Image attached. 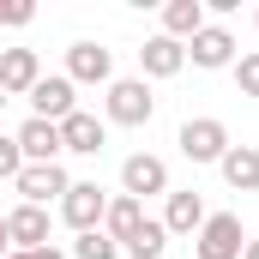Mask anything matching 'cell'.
<instances>
[{
    "label": "cell",
    "mask_w": 259,
    "mask_h": 259,
    "mask_svg": "<svg viewBox=\"0 0 259 259\" xmlns=\"http://www.w3.org/2000/svg\"><path fill=\"white\" fill-rule=\"evenodd\" d=\"M12 253V235H6V217H0V259Z\"/></svg>",
    "instance_id": "25"
},
{
    "label": "cell",
    "mask_w": 259,
    "mask_h": 259,
    "mask_svg": "<svg viewBox=\"0 0 259 259\" xmlns=\"http://www.w3.org/2000/svg\"><path fill=\"white\" fill-rule=\"evenodd\" d=\"M72 259H121V247H115L103 229H91V235H78V241H72Z\"/></svg>",
    "instance_id": "20"
},
{
    "label": "cell",
    "mask_w": 259,
    "mask_h": 259,
    "mask_svg": "<svg viewBox=\"0 0 259 259\" xmlns=\"http://www.w3.org/2000/svg\"><path fill=\"white\" fill-rule=\"evenodd\" d=\"M217 169H223V181H229L235 193H253V187H259V151H253V145H229Z\"/></svg>",
    "instance_id": "18"
},
{
    "label": "cell",
    "mask_w": 259,
    "mask_h": 259,
    "mask_svg": "<svg viewBox=\"0 0 259 259\" xmlns=\"http://www.w3.org/2000/svg\"><path fill=\"white\" fill-rule=\"evenodd\" d=\"M36 78H42L36 49H0V91H6V97H30Z\"/></svg>",
    "instance_id": "12"
},
{
    "label": "cell",
    "mask_w": 259,
    "mask_h": 259,
    "mask_svg": "<svg viewBox=\"0 0 259 259\" xmlns=\"http://www.w3.org/2000/svg\"><path fill=\"white\" fill-rule=\"evenodd\" d=\"M6 259H66L61 247H36V253H6Z\"/></svg>",
    "instance_id": "24"
},
{
    "label": "cell",
    "mask_w": 259,
    "mask_h": 259,
    "mask_svg": "<svg viewBox=\"0 0 259 259\" xmlns=\"http://www.w3.org/2000/svg\"><path fill=\"white\" fill-rule=\"evenodd\" d=\"M253 24H259V18H253Z\"/></svg>",
    "instance_id": "27"
},
{
    "label": "cell",
    "mask_w": 259,
    "mask_h": 259,
    "mask_svg": "<svg viewBox=\"0 0 259 259\" xmlns=\"http://www.w3.org/2000/svg\"><path fill=\"white\" fill-rule=\"evenodd\" d=\"M205 217H211V211H205V199L187 187V193H169V205H163V217H157V223H163L169 235H199V229H205Z\"/></svg>",
    "instance_id": "14"
},
{
    "label": "cell",
    "mask_w": 259,
    "mask_h": 259,
    "mask_svg": "<svg viewBox=\"0 0 259 259\" xmlns=\"http://www.w3.org/2000/svg\"><path fill=\"white\" fill-rule=\"evenodd\" d=\"M30 18H36L30 0H6V6H0V24H30Z\"/></svg>",
    "instance_id": "23"
},
{
    "label": "cell",
    "mask_w": 259,
    "mask_h": 259,
    "mask_svg": "<svg viewBox=\"0 0 259 259\" xmlns=\"http://www.w3.org/2000/svg\"><path fill=\"white\" fill-rule=\"evenodd\" d=\"M103 145H109V127H103L91 109H72V115L61 121V151H72V157H97Z\"/></svg>",
    "instance_id": "10"
},
{
    "label": "cell",
    "mask_w": 259,
    "mask_h": 259,
    "mask_svg": "<svg viewBox=\"0 0 259 259\" xmlns=\"http://www.w3.org/2000/svg\"><path fill=\"white\" fill-rule=\"evenodd\" d=\"M181 66H187V49H181L175 36H151V42L139 49V72H145V78H175Z\"/></svg>",
    "instance_id": "15"
},
{
    "label": "cell",
    "mask_w": 259,
    "mask_h": 259,
    "mask_svg": "<svg viewBox=\"0 0 259 259\" xmlns=\"http://www.w3.org/2000/svg\"><path fill=\"white\" fill-rule=\"evenodd\" d=\"M235 91H241V97H259V49L235 61Z\"/></svg>",
    "instance_id": "21"
},
{
    "label": "cell",
    "mask_w": 259,
    "mask_h": 259,
    "mask_svg": "<svg viewBox=\"0 0 259 259\" xmlns=\"http://www.w3.org/2000/svg\"><path fill=\"white\" fill-rule=\"evenodd\" d=\"M187 61L199 72H217V66H235V36L223 30V24H205L193 42H187Z\"/></svg>",
    "instance_id": "11"
},
{
    "label": "cell",
    "mask_w": 259,
    "mask_h": 259,
    "mask_svg": "<svg viewBox=\"0 0 259 259\" xmlns=\"http://www.w3.org/2000/svg\"><path fill=\"white\" fill-rule=\"evenodd\" d=\"M72 91H78V84H72L66 72H42V78L30 84V109H36V121H55V127H61L66 115L78 109V97H72Z\"/></svg>",
    "instance_id": "5"
},
{
    "label": "cell",
    "mask_w": 259,
    "mask_h": 259,
    "mask_svg": "<svg viewBox=\"0 0 259 259\" xmlns=\"http://www.w3.org/2000/svg\"><path fill=\"white\" fill-rule=\"evenodd\" d=\"M121 193L139 199V205H145L151 193H169V163H163V157H151V151L127 157V163H121Z\"/></svg>",
    "instance_id": "6"
},
{
    "label": "cell",
    "mask_w": 259,
    "mask_h": 259,
    "mask_svg": "<svg viewBox=\"0 0 259 259\" xmlns=\"http://www.w3.org/2000/svg\"><path fill=\"white\" fill-rule=\"evenodd\" d=\"M205 30V0H169L163 6V36H175L181 49Z\"/></svg>",
    "instance_id": "16"
},
{
    "label": "cell",
    "mask_w": 259,
    "mask_h": 259,
    "mask_svg": "<svg viewBox=\"0 0 259 259\" xmlns=\"http://www.w3.org/2000/svg\"><path fill=\"white\" fill-rule=\"evenodd\" d=\"M163 247H169V229H163L157 217H145V229H139L133 241H121V253H127V259H163Z\"/></svg>",
    "instance_id": "19"
},
{
    "label": "cell",
    "mask_w": 259,
    "mask_h": 259,
    "mask_svg": "<svg viewBox=\"0 0 259 259\" xmlns=\"http://www.w3.org/2000/svg\"><path fill=\"white\" fill-rule=\"evenodd\" d=\"M12 139H18L24 163H61V127H55V121H36V115H30Z\"/></svg>",
    "instance_id": "13"
},
{
    "label": "cell",
    "mask_w": 259,
    "mask_h": 259,
    "mask_svg": "<svg viewBox=\"0 0 259 259\" xmlns=\"http://www.w3.org/2000/svg\"><path fill=\"white\" fill-rule=\"evenodd\" d=\"M66 78L72 84H115V55L103 42H72L66 49Z\"/></svg>",
    "instance_id": "8"
},
{
    "label": "cell",
    "mask_w": 259,
    "mask_h": 259,
    "mask_svg": "<svg viewBox=\"0 0 259 259\" xmlns=\"http://www.w3.org/2000/svg\"><path fill=\"white\" fill-rule=\"evenodd\" d=\"M241 217L235 211H211L205 229L193 235V259H241Z\"/></svg>",
    "instance_id": "2"
},
{
    "label": "cell",
    "mask_w": 259,
    "mask_h": 259,
    "mask_svg": "<svg viewBox=\"0 0 259 259\" xmlns=\"http://www.w3.org/2000/svg\"><path fill=\"white\" fill-rule=\"evenodd\" d=\"M18 169H24V151H18V139H0V181H18Z\"/></svg>",
    "instance_id": "22"
},
{
    "label": "cell",
    "mask_w": 259,
    "mask_h": 259,
    "mask_svg": "<svg viewBox=\"0 0 259 259\" xmlns=\"http://www.w3.org/2000/svg\"><path fill=\"white\" fill-rule=\"evenodd\" d=\"M241 259H259V241H247V247H241Z\"/></svg>",
    "instance_id": "26"
},
{
    "label": "cell",
    "mask_w": 259,
    "mask_h": 259,
    "mask_svg": "<svg viewBox=\"0 0 259 259\" xmlns=\"http://www.w3.org/2000/svg\"><path fill=\"white\" fill-rule=\"evenodd\" d=\"M12 187L24 193V205H42V211H49V199H66V187H72V175H66L61 163H24Z\"/></svg>",
    "instance_id": "7"
},
{
    "label": "cell",
    "mask_w": 259,
    "mask_h": 259,
    "mask_svg": "<svg viewBox=\"0 0 259 259\" xmlns=\"http://www.w3.org/2000/svg\"><path fill=\"white\" fill-rule=\"evenodd\" d=\"M6 235H12V253L49 247V211H42V205H12V211H6Z\"/></svg>",
    "instance_id": "9"
},
{
    "label": "cell",
    "mask_w": 259,
    "mask_h": 259,
    "mask_svg": "<svg viewBox=\"0 0 259 259\" xmlns=\"http://www.w3.org/2000/svg\"><path fill=\"white\" fill-rule=\"evenodd\" d=\"M181 157L187 163H223V151H229V127L223 121H211V115H199V121H187L181 127Z\"/></svg>",
    "instance_id": "4"
},
{
    "label": "cell",
    "mask_w": 259,
    "mask_h": 259,
    "mask_svg": "<svg viewBox=\"0 0 259 259\" xmlns=\"http://www.w3.org/2000/svg\"><path fill=\"white\" fill-rule=\"evenodd\" d=\"M139 229H145V205H139V199H127V193L109 199V211H103V235L121 247V241H133Z\"/></svg>",
    "instance_id": "17"
},
{
    "label": "cell",
    "mask_w": 259,
    "mask_h": 259,
    "mask_svg": "<svg viewBox=\"0 0 259 259\" xmlns=\"http://www.w3.org/2000/svg\"><path fill=\"white\" fill-rule=\"evenodd\" d=\"M151 115H157V97H151L145 78H115L109 84V121L115 127H151Z\"/></svg>",
    "instance_id": "1"
},
{
    "label": "cell",
    "mask_w": 259,
    "mask_h": 259,
    "mask_svg": "<svg viewBox=\"0 0 259 259\" xmlns=\"http://www.w3.org/2000/svg\"><path fill=\"white\" fill-rule=\"evenodd\" d=\"M103 211H109V193H103L97 181H72L66 199H61V223H66V229H78V235L103 229Z\"/></svg>",
    "instance_id": "3"
}]
</instances>
